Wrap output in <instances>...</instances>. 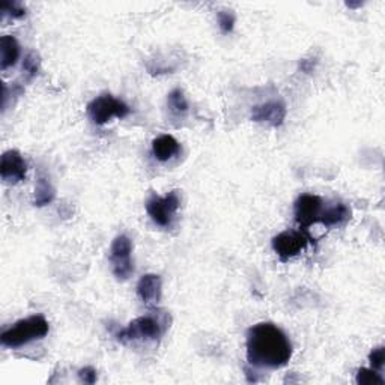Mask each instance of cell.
Returning a JSON list of instances; mask_svg holds the SVG:
<instances>
[{
	"instance_id": "obj_1",
	"label": "cell",
	"mask_w": 385,
	"mask_h": 385,
	"mask_svg": "<svg viewBox=\"0 0 385 385\" xmlns=\"http://www.w3.org/2000/svg\"><path fill=\"white\" fill-rule=\"evenodd\" d=\"M247 361L255 368L280 369L292 357V343L282 329L271 322H261L247 331Z\"/></svg>"
},
{
	"instance_id": "obj_2",
	"label": "cell",
	"mask_w": 385,
	"mask_h": 385,
	"mask_svg": "<svg viewBox=\"0 0 385 385\" xmlns=\"http://www.w3.org/2000/svg\"><path fill=\"white\" fill-rule=\"evenodd\" d=\"M169 324L170 319L166 313L140 316L121 330L116 339L123 345L134 340H157L167 331Z\"/></svg>"
},
{
	"instance_id": "obj_3",
	"label": "cell",
	"mask_w": 385,
	"mask_h": 385,
	"mask_svg": "<svg viewBox=\"0 0 385 385\" xmlns=\"http://www.w3.org/2000/svg\"><path fill=\"white\" fill-rule=\"evenodd\" d=\"M50 325L43 315L29 316L26 319L15 322L11 329H8L0 335L2 345L6 348H20L33 340H40L48 334Z\"/></svg>"
},
{
	"instance_id": "obj_4",
	"label": "cell",
	"mask_w": 385,
	"mask_h": 385,
	"mask_svg": "<svg viewBox=\"0 0 385 385\" xmlns=\"http://www.w3.org/2000/svg\"><path fill=\"white\" fill-rule=\"evenodd\" d=\"M88 113L96 125H104L112 118H127L131 109L123 101L114 98L113 95L104 93L88 104Z\"/></svg>"
},
{
	"instance_id": "obj_5",
	"label": "cell",
	"mask_w": 385,
	"mask_h": 385,
	"mask_svg": "<svg viewBox=\"0 0 385 385\" xmlns=\"http://www.w3.org/2000/svg\"><path fill=\"white\" fill-rule=\"evenodd\" d=\"M313 241L315 239L309 234V230H286V232L278 234L273 238V248L277 256L285 262L300 255L307 244L313 243Z\"/></svg>"
},
{
	"instance_id": "obj_6",
	"label": "cell",
	"mask_w": 385,
	"mask_h": 385,
	"mask_svg": "<svg viewBox=\"0 0 385 385\" xmlns=\"http://www.w3.org/2000/svg\"><path fill=\"white\" fill-rule=\"evenodd\" d=\"M179 205V192L176 190H173L165 197L152 196L146 202V211L153 223L161 227H167L172 223L173 217H175Z\"/></svg>"
},
{
	"instance_id": "obj_7",
	"label": "cell",
	"mask_w": 385,
	"mask_h": 385,
	"mask_svg": "<svg viewBox=\"0 0 385 385\" xmlns=\"http://www.w3.org/2000/svg\"><path fill=\"white\" fill-rule=\"evenodd\" d=\"M131 253H133V243L128 236L119 235L114 238L110 248V262H112L113 274L118 280H127L134 271Z\"/></svg>"
},
{
	"instance_id": "obj_8",
	"label": "cell",
	"mask_w": 385,
	"mask_h": 385,
	"mask_svg": "<svg viewBox=\"0 0 385 385\" xmlns=\"http://www.w3.org/2000/svg\"><path fill=\"white\" fill-rule=\"evenodd\" d=\"M324 211V202L319 196L303 195L296 199L294 214L300 229L309 230L315 223H319V217Z\"/></svg>"
},
{
	"instance_id": "obj_9",
	"label": "cell",
	"mask_w": 385,
	"mask_h": 385,
	"mask_svg": "<svg viewBox=\"0 0 385 385\" xmlns=\"http://www.w3.org/2000/svg\"><path fill=\"white\" fill-rule=\"evenodd\" d=\"M27 165L18 151H6L0 161V176L8 184H17L26 178Z\"/></svg>"
},
{
	"instance_id": "obj_10",
	"label": "cell",
	"mask_w": 385,
	"mask_h": 385,
	"mask_svg": "<svg viewBox=\"0 0 385 385\" xmlns=\"http://www.w3.org/2000/svg\"><path fill=\"white\" fill-rule=\"evenodd\" d=\"M286 118V107L283 103L269 101L261 105H255L252 109V121L265 122L273 127H280Z\"/></svg>"
},
{
	"instance_id": "obj_11",
	"label": "cell",
	"mask_w": 385,
	"mask_h": 385,
	"mask_svg": "<svg viewBox=\"0 0 385 385\" xmlns=\"http://www.w3.org/2000/svg\"><path fill=\"white\" fill-rule=\"evenodd\" d=\"M137 295L144 304H157L161 300V278L157 274L143 275L137 283Z\"/></svg>"
},
{
	"instance_id": "obj_12",
	"label": "cell",
	"mask_w": 385,
	"mask_h": 385,
	"mask_svg": "<svg viewBox=\"0 0 385 385\" xmlns=\"http://www.w3.org/2000/svg\"><path fill=\"white\" fill-rule=\"evenodd\" d=\"M181 152V144L179 142L173 137L169 136V134H165V136H160L156 140L152 142V153L158 161H169L175 156Z\"/></svg>"
},
{
	"instance_id": "obj_13",
	"label": "cell",
	"mask_w": 385,
	"mask_h": 385,
	"mask_svg": "<svg viewBox=\"0 0 385 385\" xmlns=\"http://www.w3.org/2000/svg\"><path fill=\"white\" fill-rule=\"evenodd\" d=\"M0 52H2V61H0V68L3 71L11 68L20 57V44L11 35H5L0 40Z\"/></svg>"
},
{
	"instance_id": "obj_14",
	"label": "cell",
	"mask_w": 385,
	"mask_h": 385,
	"mask_svg": "<svg viewBox=\"0 0 385 385\" xmlns=\"http://www.w3.org/2000/svg\"><path fill=\"white\" fill-rule=\"evenodd\" d=\"M351 220V209L345 204H335L333 206L325 208L319 217V223L326 227L339 226Z\"/></svg>"
},
{
	"instance_id": "obj_15",
	"label": "cell",
	"mask_w": 385,
	"mask_h": 385,
	"mask_svg": "<svg viewBox=\"0 0 385 385\" xmlns=\"http://www.w3.org/2000/svg\"><path fill=\"white\" fill-rule=\"evenodd\" d=\"M54 196H56V191L52 186V182L48 181L47 178L41 176L40 179H38L36 182V187H35V196H33V205L35 206H45L48 204H52V202L54 200Z\"/></svg>"
},
{
	"instance_id": "obj_16",
	"label": "cell",
	"mask_w": 385,
	"mask_h": 385,
	"mask_svg": "<svg viewBox=\"0 0 385 385\" xmlns=\"http://www.w3.org/2000/svg\"><path fill=\"white\" fill-rule=\"evenodd\" d=\"M167 105L175 114H184L188 112V101L181 89H173L169 93Z\"/></svg>"
},
{
	"instance_id": "obj_17",
	"label": "cell",
	"mask_w": 385,
	"mask_h": 385,
	"mask_svg": "<svg viewBox=\"0 0 385 385\" xmlns=\"http://www.w3.org/2000/svg\"><path fill=\"white\" fill-rule=\"evenodd\" d=\"M357 384L360 385H382L384 379L381 375L373 369H360L357 372Z\"/></svg>"
},
{
	"instance_id": "obj_18",
	"label": "cell",
	"mask_w": 385,
	"mask_h": 385,
	"mask_svg": "<svg viewBox=\"0 0 385 385\" xmlns=\"http://www.w3.org/2000/svg\"><path fill=\"white\" fill-rule=\"evenodd\" d=\"M0 11H2L3 15H9L11 18H22L26 15V8L17 2H2Z\"/></svg>"
},
{
	"instance_id": "obj_19",
	"label": "cell",
	"mask_w": 385,
	"mask_h": 385,
	"mask_svg": "<svg viewBox=\"0 0 385 385\" xmlns=\"http://www.w3.org/2000/svg\"><path fill=\"white\" fill-rule=\"evenodd\" d=\"M23 70L29 74V77H35L38 74V70H40V56L35 52L27 53L23 62Z\"/></svg>"
},
{
	"instance_id": "obj_20",
	"label": "cell",
	"mask_w": 385,
	"mask_h": 385,
	"mask_svg": "<svg viewBox=\"0 0 385 385\" xmlns=\"http://www.w3.org/2000/svg\"><path fill=\"white\" fill-rule=\"evenodd\" d=\"M218 26L223 33H230L235 26V15L230 11H220L218 13Z\"/></svg>"
},
{
	"instance_id": "obj_21",
	"label": "cell",
	"mask_w": 385,
	"mask_h": 385,
	"mask_svg": "<svg viewBox=\"0 0 385 385\" xmlns=\"http://www.w3.org/2000/svg\"><path fill=\"white\" fill-rule=\"evenodd\" d=\"M369 361H370V365H372L373 370H377V372L382 370L384 361H385V349H384V346H379V348L373 349L370 352Z\"/></svg>"
},
{
	"instance_id": "obj_22",
	"label": "cell",
	"mask_w": 385,
	"mask_h": 385,
	"mask_svg": "<svg viewBox=\"0 0 385 385\" xmlns=\"http://www.w3.org/2000/svg\"><path fill=\"white\" fill-rule=\"evenodd\" d=\"M79 379L84 384H95L96 382V370L93 368H91V365H88V368H83L79 370Z\"/></svg>"
}]
</instances>
